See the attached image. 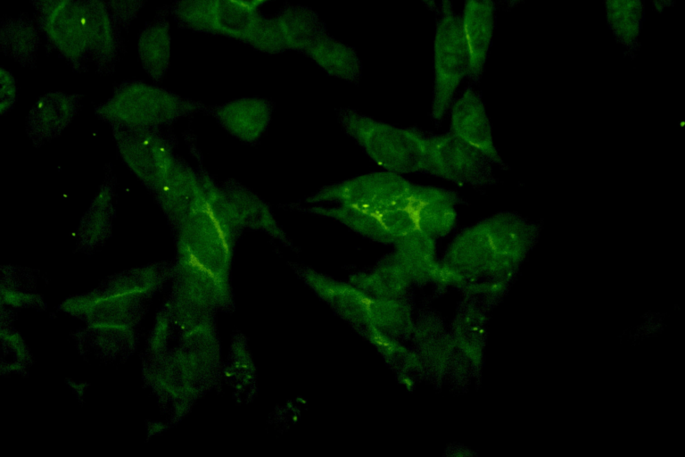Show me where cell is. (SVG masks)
Segmentation results:
<instances>
[{
  "label": "cell",
  "instance_id": "obj_1",
  "mask_svg": "<svg viewBox=\"0 0 685 457\" xmlns=\"http://www.w3.org/2000/svg\"><path fill=\"white\" fill-rule=\"evenodd\" d=\"M201 187L195 204L173 234L176 258L171 265L181 289H200L202 307L227 305L230 300L232 261L243 228L220 183L198 168Z\"/></svg>",
  "mask_w": 685,
  "mask_h": 457
},
{
  "label": "cell",
  "instance_id": "obj_19",
  "mask_svg": "<svg viewBox=\"0 0 685 457\" xmlns=\"http://www.w3.org/2000/svg\"><path fill=\"white\" fill-rule=\"evenodd\" d=\"M116 177L111 168L93 196L76 228V247L90 252L111 237L115 217Z\"/></svg>",
  "mask_w": 685,
  "mask_h": 457
},
{
  "label": "cell",
  "instance_id": "obj_13",
  "mask_svg": "<svg viewBox=\"0 0 685 457\" xmlns=\"http://www.w3.org/2000/svg\"><path fill=\"white\" fill-rule=\"evenodd\" d=\"M83 96L51 91L40 96L25 119V132L34 147L57 138L70 126L81 107Z\"/></svg>",
  "mask_w": 685,
  "mask_h": 457
},
{
  "label": "cell",
  "instance_id": "obj_25",
  "mask_svg": "<svg viewBox=\"0 0 685 457\" xmlns=\"http://www.w3.org/2000/svg\"><path fill=\"white\" fill-rule=\"evenodd\" d=\"M248 46L267 54H279L288 51L273 16L263 17Z\"/></svg>",
  "mask_w": 685,
  "mask_h": 457
},
{
  "label": "cell",
  "instance_id": "obj_23",
  "mask_svg": "<svg viewBox=\"0 0 685 457\" xmlns=\"http://www.w3.org/2000/svg\"><path fill=\"white\" fill-rule=\"evenodd\" d=\"M304 55L329 76L354 84L361 78L362 62L356 49L329 33L318 40Z\"/></svg>",
  "mask_w": 685,
  "mask_h": 457
},
{
  "label": "cell",
  "instance_id": "obj_24",
  "mask_svg": "<svg viewBox=\"0 0 685 457\" xmlns=\"http://www.w3.org/2000/svg\"><path fill=\"white\" fill-rule=\"evenodd\" d=\"M607 23L615 39L631 57L640 47V36L644 21L642 0H603Z\"/></svg>",
  "mask_w": 685,
  "mask_h": 457
},
{
  "label": "cell",
  "instance_id": "obj_2",
  "mask_svg": "<svg viewBox=\"0 0 685 457\" xmlns=\"http://www.w3.org/2000/svg\"><path fill=\"white\" fill-rule=\"evenodd\" d=\"M541 230V223L516 212H498L463 228L443 265L457 275L509 272L536 245Z\"/></svg>",
  "mask_w": 685,
  "mask_h": 457
},
{
  "label": "cell",
  "instance_id": "obj_22",
  "mask_svg": "<svg viewBox=\"0 0 685 457\" xmlns=\"http://www.w3.org/2000/svg\"><path fill=\"white\" fill-rule=\"evenodd\" d=\"M41 36L35 18L28 13L4 17L0 23L1 52L21 67L35 69Z\"/></svg>",
  "mask_w": 685,
  "mask_h": 457
},
{
  "label": "cell",
  "instance_id": "obj_18",
  "mask_svg": "<svg viewBox=\"0 0 685 457\" xmlns=\"http://www.w3.org/2000/svg\"><path fill=\"white\" fill-rule=\"evenodd\" d=\"M462 29L468 50L467 78L478 83L484 72L492 44L495 4L493 0H464Z\"/></svg>",
  "mask_w": 685,
  "mask_h": 457
},
{
  "label": "cell",
  "instance_id": "obj_11",
  "mask_svg": "<svg viewBox=\"0 0 685 457\" xmlns=\"http://www.w3.org/2000/svg\"><path fill=\"white\" fill-rule=\"evenodd\" d=\"M35 20L49 49L76 72L88 71L91 38L87 7L83 0H73L50 17Z\"/></svg>",
  "mask_w": 685,
  "mask_h": 457
},
{
  "label": "cell",
  "instance_id": "obj_29",
  "mask_svg": "<svg viewBox=\"0 0 685 457\" xmlns=\"http://www.w3.org/2000/svg\"><path fill=\"white\" fill-rule=\"evenodd\" d=\"M230 1L252 10H260V7L267 4L268 3L275 2L276 0H230Z\"/></svg>",
  "mask_w": 685,
  "mask_h": 457
},
{
  "label": "cell",
  "instance_id": "obj_16",
  "mask_svg": "<svg viewBox=\"0 0 685 457\" xmlns=\"http://www.w3.org/2000/svg\"><path fill=\"white\" fill-rule=\"evenodd\" d=\"M87 7L90 31V60L100 75L115 72L125 49L122 28L106 0H83Z\"/></svg>",
  "mask_w": 685,
  "mask_h": 457
},
{
  "label": "cell",
  "instance_id": "obj_8",
  "mask_svg": "<svg viewBox=\"0 0 685 457\" xmlns=\"http://www.w3.org/2000/svg\"><path fill=\"white\" fill-rule=\"evenodd\" d=\"M177 25L248 45L264 15L230 0H175L169 4Z\"/></svg>",
  "mask_w": 685,
  "mask_h": 457
},
{
  "label": "cell",
  "instance_id": "obj_6",
  "mask_svg": "<svg viewBox=\"0 0 685 457\" xmlns=\"http://www.w3.org/2000/svg\"><path fill=\"white\" fill-rule=\"evenodd\" d=\"M120 157L152 194L166 180L177 156L175 141L161 128L111 126Z\"/></svg>",
  "mask_w": 685,
  "mask_h": 457
},
{
  "label": "cell",
  "instance_id": "obj_20",
  "mask_svg": "<svg viewBox=\"0 0 685 457\" xmlns=\"http://www.w3.org/2000/svg\"><path fill=\"white\" fill-rule=\"evenodd\" d=\"M169 15V4L158 7L137 37V54L142 68L155 83L161 82L170 68L172 37Z\"/></svg>",
  "mask_w": 685,
  "mask_h": 457
},
{
  "label": "cell",
  "instance_id": "obj_7",
  "mask_svg": "<svg viewBox=\"0 0 685 457\" xmlns=\"http://www.w3.org/2000/svg\"><path fill=\"white\" fill-rule=\"evenodd\" d=\"M289 207L332 219L355 233L382 244L393 245L409 233L423 230L418 210L413 207L365 208L337 204H290Z\"/></svg>",
  "mask_w": 685,
  "mask_h": 457
},
{
  "label": "cell",
  "instance_id": "obj_31",
  "mask_svg": "<svg viewBox=\"0 0 685 457\" xmlns=\"http://www.w3.org/2000/svg\"><path fill=\"white\" fill-rule=\"evenodd\" d=\"M421 2L428 10L436 12L438 9V4L436 3V0H421Z\"/></svg>",
  "mask_w": 685,
  "mask_h": 457
},
{
  "label": "cell",
  "instance_id": "obj_28",
  "mask_svg": "<svg viewBox=\"0 0 685 457\" xmlns=\"http://www.w3.org/2000/svg\"><path fill=\"white\" fill-rule=\"evenodd\" d=\"M35 11L36 19L50 17L59 10L65 7L73 0H29Z\"/></svg>",
  "mask_w": 685,
  "mask_h": 457
},
{
  "label": "cell",
  "instance_id": "obj_32",
  "mask_svg": "<svg viewBox=\"0 0 685 457\" xmlns=\"http://www.w3.org/2000/svg\"><path fill=\"white\" fill-rule=\"evenodd\" d=\"M524 1L525 0H505V4L508 9H511Z\"/></svg>",
  "mask_w": 685,
  "mask_h": 457
},
{
  "label": "cell",
  "instance_id": "obj_30",
  "mask_svg": "<svg viewBox=\"0 0 685 457\" xmlns=\"http://www.w3.org/2000/svg\"><path fill=\"white\" fill-rule=\"evenodd\" d=\"M654 9L662 12L665 8L671 7L674 4L675 0H651Z\"/></svg>",
  "mask_w": 685,
  "mask_h": 457
},
{
  "label": "cell",
  "instance_id": "obj_3",
  "mask_svg": "<svg viewBox=\"0 0 685 457\" xmlns=\"http://www.w3.org/2000/svg\"><path fill=\"white\" fill-rule=\"evenodd\" d=\"M338 120L344 132L384 170L406 175L431 174L425 134L398 127L350 108L341 109Z\"/></svg>",
  "mask_w": 685,
  "mask_h": 457
},
{
  "label": "cell",
  "instance_id": "obj_15",
  "mask_svg": "<svg viewBox=\"0 0 685 457\" xmlns=\"http://www.w3.org/2000/svg\"><path fill=\"white\" fill-rule=\"evenodd\" d=\"M201 187L200 172L177 156L162 185L153 193L172 234L185 222L197 199Z\"/></svg>",
  "mask_w": 685,
  "mask_h": 457
},
{
  "label": "cell",
  "instance_id": "obj_14",
  "mask_svg": "<svg viewBox=\"0 0 685 457\" xmlns=\"http://www.w3.org/2000/svg\"><path fill=\"white\" fill-rule=\"evenodd\" d=\"M274 104L263 97L245 96L208 108L228 134L249 144H257L269 127Z\"/></svg>",
  "mask_w": 685,
  "mask_h": 457
},
{
  "label": "cell",
  "instance_id": "obj_9",
  "mask_svg": "<svg viewBox=\"0 0 685 457\" xmlns=\"http://www.w3.org/2000/svg\"><path fill=\"white\" fill-rule=\"evenodd\" d=\"M413 182L388 170L373 171L324 186L309 195L305 203L381 208L398 204Z\"/></svg>",
  "mask_w": 685,
  "mask_h": 457
},
{
  "label": "cell",
  "instance_id": "obj_26",
  "mask_svg": "<svg viewBox=\"0 0 685 457\" xmlns=\"http://www.w3.org/2000/svg\"><path fill=\"white\" fill-rule=\"evenodd\" d=\"M117 21L126 32L149 0H106Z\"/></svg>",
  "mask_w": 685,
  "mask_h": 457
},
{
  "label": "cell",
  "instance_id": "obj_4",
  "mask_svg": "<svg viewBox=\"0 0 685 457\" xmlns=\"http://www.w3.org/2000/svg\"><path fill=\"white\" fill-rule=\"evenodd\" d=\"M208 108L201 101L129 79L116 84L110 97L97 104L94 112L110 127L161 128Z\"/></svg>",
  "mask_w": 685,
  "mask_h": 457
},
{
  "label": "cell",
  "instance_id": "obj_27",
  "mask_svg": "<svg viewBox=\"0 0 685 457\" xmlns=\"http://www.w3.org/2000/svg\"><path fill=\"white\" fill-rule=\"evenodd\" d=\"M18 87L13 74L4 66L0 68V112L5 115L14 107Z\"/></svg>",
  "mask_w": 685,
  "mask_h": 457
},
{
  "label": "cell",
  "instance_id": "obj_17",
  "mask_svg": "<svg viewBox=\"0 0 685 457\" xmlns=\"http://www.w3.org/2000/svg\"><path fill=\"white\" fill-rule=\"evenodd\" d=\"M222 191L242 228L260 231L285 246L293 242L276 219L270 205L250 187L235 179L220 183Z\"/></svg>",
  "mask_w": 685,
  "mask_h": 457
},
{
  "label": "cell",
  "instance_id": "obj_5",
  "mask_svg": "<svg viewBox=\"0 0 685 457\" xmlns=\"http://www.w3.org/2000/svg\"><path fill=\"white\" fill-rule=\"evenodd\" d=\"M435 13L431 117L440 122L467 78L469 59L461 17L455 12L453 0H441Z\"/></svg>",
  "mask_w": 685,
  "mask_h": 457
},
{
  "label": "cell",
  "instance_id": "obj_21",
  "mask_svg": "<svg viewBox=\"0 0 685 457\" xmlns=\"http://www.w3.org/2000/svg\"><path fill=\"white\" fill-rule=\"evenodd\" d=\"M272 16L288 51L304 54L318 40L329 33L319 14L307 5L285 2Z\"/></svg>",
  "mask_w": 685,
  "mask_h": 457
},
{
  "label": "cell",
  "instance_id": "obj_12",
  "mask_svg": "<svg viewBox=\"0 0 685 457\" xmlns=\"http://www.w3.org/2000/svg\"><path fill=\"white\" fill-rule=\"evenodd\" d=\"M450 131L481 152L494 166H508L497 148L492 126L480 92L468 86L451 103Z\"/></svg>",
  "mask_w": 685,
  "mask_h": 457
},
{
  "label": "cell",
  "instance_id": "obj_10",
  "mask_svg": "<svg viewBox=\"0 0 685 457\" xmlns=\"http://www.w3.org/2000/svg\"><path fill=\"white\" fill-rule=\"evenodd\" d=\"M431 174L458 186L485 187L497 183L494 165L451 131L425 134Z\"/></svg>",
  "mask_w": 685,
  "mask_h": 457
}]
</instances>
